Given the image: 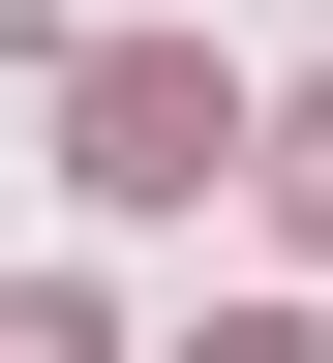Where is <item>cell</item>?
Masks as SVG:
<instances>
[{"label":"cell","mask_w":333,"mask_h":363,"mask_svg":"<svg viewBox=\"0 0 333 363\" xmlns=\"http://www.w3.org/2000/svg\"><path fill=\"white\" fill-rule=\"evenodd\" d=\"M273 182H303V242H333V91H303V121H273Z\"/></svg>","instance_id":"cell-3"},{"label":"cell","mask_w":333,"mask_h":363,"mask_svg":"<svg viewBox=\"0 0 333 363\" xmlns=\"http://www.w3.org/2000/svg\"><path fill=\"white\" fill-rule=\"evenodd\" d=\"M212 152H243V91H212V61H152V30H121V61H61V182H121V212H182Z\"/></svg>","instance_id":"cell-1"},{"label":"cell","mask_w":333,"mask_h":363,"mask_svg":"<svg viewBox=\"0 0 333 363\" xmlns=\"http://www.w3.org/2000/svg\"><path fill=\"white\" fill-rule=\"evenodd\" d=\"M0 363H91V303H61V272H31V303H0Z\"/></svg>","instance_id":"cell-2"},{"label":"cell","mask_w":333,"mask_h":363,"mask_svg":"<svg viewBox=\"0 0 333 363\" xmlns=\"http://www.w3.org/2000/svg\"><path fill=\"white\" fill-rule=\"evenodd\" d=\"M182 363H333V333H303V303H273V333H182Z\"/></svg>","instance_id":"cell-4"}]
</instances>
